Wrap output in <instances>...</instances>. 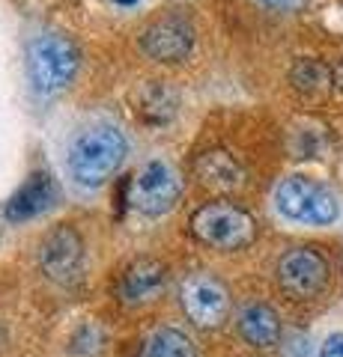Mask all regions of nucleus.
I'll use <instances>...</instances> for the list:
<instances>
[{"label": "nucleus", "mask_w": 343, "mask_h": 357, "mask_svg": "<svg viewBox=\"0 0 343 357\" xmlns=\"http://www.w3.org/2000/svg\"><path fill=\"white\" fill-rule=\"evenodd\" d=\"M180 197H182V176L164 158L147 161L126 182V203L147 218L168 215L180 203Z\"/></svg>", "instance_id": "4"}, {"label": "nucleus", "mask_w": 343, "mask_h": 357, "mask_svg": "<svg viewBox=\"0 0 343 357\" xmlns=\"http://www.w3.org/2000/svg\"><path fill=\"white\" fill-rule=\"evenodd\" d=\"M72 345H75V351H96L98 345H102V333L93 325H84L78 337L72 340Z\"/></svg>", "instance_id": "18"}, {"label": "nucleus", "mask_w": 343, "mask_h": 357, "mask_svg": "<svg viewBox=\"0 0 343 357\" xmlns=\"http://www.w3.org/2000/svg\"><path fill=\"white\" fill-rule=\"evenodd\" d=\"M182 310L185 316L203 331H215L227 321L230 316V295L221 280L212 274H194L182 283Z\"/></svg>", "instance_id": "7"}, {"label": "nucleus", "mask_w": 343, "mask_h": 357, "mask_svg": "<svg viewBox=\"0 0 343 357\" xmlns=\"http://www.w3.org/2000/svg\"><path fill=\"white\" fill-rule=\"evenodd\" d=\"M194 238L212 250H245L257 238V220L251 211L230 203V199H215V203L200 206L191 215Z\"/></svg>", "instance_id": "2"}, {"label": "nucleus", "mask_w": 343, "mask_h": 357, "mask_svg": "<svg viewBox=\"0 0 343 357\" xmlns=\"http://www.w3.org/2000/svg\"><path fill=\"white\" fill-rule=\"evenodd\" d=\"M319 357H343V333H331L319 349Z\"/></svg>", "instance_id": "20"}, {"label": "nucleus", "mask_w": 343, "mask_h": 357, "mask_svg": "<svg viewBox=\"0 0 343 357\" xmlns=\"http://www.w3.org/2000/svg\"><path fill=\"white\" fill-rule=\"evenodd\" d=\"M57 203V185L48 170H36L24 178V185L9 197V203L3 208V218L13 220V223H24V220H33L39 215Z\"/></svg>", "instance_id": "10"}, {"label": "nucleus", "mask_w": 343, "mask_h": 357, "mask_svg": "<svg viewBox=\"0 0 343 357\" xmlns=\"http://www.w3.org/2000/svg\"><path fill=\"white\" fill-rule=\"evenodd\" d=\"M39 265L42 274L54 283L69 286L81 277L84 268V238L78 236V229L63 223V227H54L45 241L39 244Z\"/></svg>", "instance_id": "8"}, {"label": "nucleus", "mask_w": 343, "mask_h": 357, "mask_svg": "<svg viewBox=\"0 0 343 357\" xmlns=\"http://www.w3.org/2000/svg\"><path fill=\"white\" fill-rule=\"evenodd\" d=\"M275 206H278V211L286 220L314 223V227H328L340 215L335 194L307 176L281 178V185L275 188Z\"/></svg>", "instance_id": "5"}, {"label": "nucleus", "mask_w": 343, "mask_h": 357, "mask_svg": "<svg viewBox=\"0 0 343 357\" xmlns=\"http://www.w3.org/2000/svg\"><path fill=\"white\" fill-rule=\"evenodd\" d=\"M114 3H119V6H131V3H138V0H114Z\"/></svg>", "instance_id": "22"}, {"label": "nucleus", "mask_w": 343, "mask_h": 357, "mask_svg": "<svg viewBox=\"0 0 343 357\" xmlns=\"http://www.w3.org/2000/svg\"><path fill=\"white\" fill-rule=\"evenodd\" d=\"M239 333L254 349H275L281 342V319L269 304H248L239 312Z\"/></svg>", "instance_id": "13"}, {"label": "nucleus", "mask_w": 343, "mask_h": 357, "mask_svg": "<svg viewBox=\"0 0 343 357\" xmlns=\"http://www.w3.org/2000/svg\"><path fill=\"white\" fill-rule=\"evenodd\" d=\"M331 72H335V86L343 89V60L337 66H331Z\"/></svg>", "instance_id": "21"}, {"label": "nucleus", "mask_w": 343, "mask_h": 357, "mask_svg": "<svg viewBox=\"0 0 343 357\" xmlns=\"http://www.w3.org/2000/svg\"><path fill=\"white\" fill-rule=\"evenodd\" d=\"M164 283H168L164 265L159 259H152V256H138V259H131L123 268L117 292L126 304H147V301L159 298L164 292Z\"/></svg>", "instance_id": "11"}, {"label": "nucleus", "mask_w": 343, "mask_h": 357, "mask_svg": "<svg viewBox=\"0 0 343 357\" xmlns=\"http://www.w3.org/2000/svg\"><path fill=\"white\" fill-rule=\"evenodd\" d=\"M290 81L298 93L305 96H323L335 86V72L326 63H319L314 57H298L290 69Z\"/></svg>", "instance_id": "15"}, {"label": "nucleus", "mask_w": 343, "mask_h": 357, "mask_svg": "<svg viewBox=\"0 0 343 357\" xmlns=\"http://www.w3.org/2000/svg\"><path fill=\"white\" fill-rule=\"evenodd\" d=\"M326 128L319 126H307L293 131V152L295 158H319V152L326 149Z\"/></svg>", "instance_id": "17"}, {"label": "nucleus", "mask_w": 343, "mask_h": 357, "mask_svg": "<svg viewBox=\"0 0 343 357\" xmlns=\"http://www.w3.org/2000/svg\"><path fill=\"white\" fill-rule=\"evenodd\" d=\"M257 3L265 9H275V13H295V9H302L307 0H257Z\"/></svg>", "instance_id": "19"}, {"label": "nucleus", "mask_w": 343, "mask_h": 357, "mask_svg": "<svg viewBox=\"0 0 343 357\" xmlns=\"http://www.w3.org/2000/svg\"><path fill=\"white\" fill-rule=\"evenodd\" d=\"M143 357H197L194 342L176 328H161L152 333Z\"/></svg>", "instance_id": "16"}, {"label": "nucleus", "mask_w": 343, "mask_h": 357, "mask_svg": "<svg viewBox=\"0 0 343 357\" xmlns=\"http://www.w3.org/2000/svg\"><path fill=\"white\" fill-rule=\"evenodd\" d=\"M140 48L159 63H182L194 48V27L185 15H161L143 30Z\"/></svg>", "instance_id": "9"}, {"label": "nucleus", "mask_w": 343, "mask_h": 357, "mask_svg": "<svg viewBox=\"0 0 343 357\" xmlns=\"http://www.w3.org/2000/svg\"><path fill=\"white\" fill-rule=\"evenodd\" d=\"M194 176L203 188L218 191V194L239 191V188L245 185V170H242V164L224 149H209L203 155H197L194 158Z\"/></svg>", "instance_id": "12"}, {"label": "nucleus", "mask_w": 343, "mask_h": 357, "mask_svg": "<svg viewBox=\"0 0 343 357\" xmlns=\"http://www.w3.org/2000/svg\"><path fill=\"white\" fill-rule=\"evenodd\" d=\"M129 143L123 131L117 126H93L84 128L78 137L72 140L69 155H66V167H69V178L78 188H102L110 176L119 170V164L126 161Z\"/></svg>", "instance_id": "1"}, {"label": "nucleus", "mask_w": 343, "mask_h": 357, "mask_svg": "<svg viewBox=\"0 0 343 357\" xmlns=\"http://www.w3.org/2000/svg\"><path fill=\"white\" fill-rule=\"evenodd\" d=\"M27 77L39 96H57L78 72V51L63 36H36L27 42Z\"/></svg>", "instance_id": "3"}, {"label": "nucleus", "mask_w": 343, "mask_h": 357, "mask_svg": "<svg viewBox=\"0 0 343 357\" xmlns=\"http://www.w3.org/2000/svg\"><path fill=\"white\" fill-rule=\"evenodd\" d=\"M176 107H180V96L164 84V81H152L138 93V114L147 126H164L176 116Z\"/></svg>", "instance_id": "14"}, {"label": "nucleus", "mask_w": 343, "mask_h": 357, "mask_svg": "<svg viewBox=\"0 0 343 357\" xmlns=\"http://www.w3.org/2000/svg\"><path fill=\"white\" fill-rule=\"evenodd\" d=\"M328 283V262L314 248H293L278 262V286L286 298L307 301L316 298Z\"/></svg>", "instance_id": "6"}]
</instances>
